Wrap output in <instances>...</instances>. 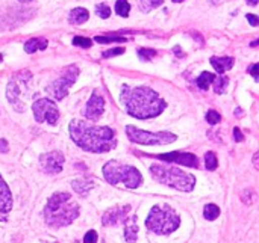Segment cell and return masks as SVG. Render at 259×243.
Returning <instances> with one entry per match:
<instances>
[{"label":"cell","mask_w":259,"mask_h":243,"mask_svg":"<svg viewBox=\"0 0 259 243\" xmlns=\"http://www.w3.org/2000/svg\"><path fill=\"white\" fill-rule=\"evenodd\" d=\"M121 103L129 115L138 119H149L161 115L167 107L165 100L149 86H127L121 89Z\"/></svg>","instance_id":"cell-1"},{"label":"cell","mask_w":259,"mask_h":243,"mask_svg":"<svg viewBox=\"0 0 259 243\" xmlns=\"http://www.w3.org/2000/svg\"><path fill=\"white\" fill-rule=\"evenodd\" d=\"M70 136L77 147L90 153H108L117 145V136L111 127L93 126L80 119L70 123Z\"/></svg>","instance_id":"cell-2"},{"label":"cell","mask_w":259,"mask_h":243,"mask_svg":"<svg viewBox=\"0 0 259 243\" xmlns=\"http://www.w3.org/2000/svg\"><path fill=\"white\" fill-rule=\"evenodd\" d=\"M80 213L79 206L73 201L70 194L58 192L49 198L44 209L46 224L52 228H62L70 225L74 219H77Z\"/></svg>","instance_id":"cell-3"},{"label":"cell","mask_w":259,"mask_h":243,"mask_svg":"<svg viewBox=\"0 0 259 243\" xmlns=\"http://www.w3.org/2000/svg\"><path fill=\"white\" fill-rule=\"evenodd\" d=\"M150 174L155 181L170 186L181 192H191L196 186V177L187 171H182L176 166H167L155 163L150 166Z\"/></svg>","instance_id":"cell-4"},{"label":"cell","mask_w":259,"mask_h":243,"mask_svg":"<svg viewBox=\"0 0 259 243\" xmlns=\"http://www.w3.org/2000/svg\"><path fill=\"white\" fill-rule=\"evenodd\" d=\"M179 225H181V218L178 212L168 204L155 206L146 219V227L152 233L161 234V236L171 234L173 231L179 228Z\"/></svg>","instance_id":"cell-5"},{"label":"cell","mask_w":259,"mask_h":243,"mask_svg":"<svg viewBox=\"0 0 259 243\" xmlns=\"http://www.w3.org/2000/svg\"><path fill=\"white\" fill-rule=\"evenodd\" d=\"M103 177L109 185H123L127 189H137L143 183V175L137 168L117 160H111L103 166Z\"/></svg>","instance_id":"cell-6"},{"label":"cell","mask_w":259,"mask_h":243,"mask_svg":"<svg viewBox=\"0 0 259 243\" xmlns=\"http://www.w3.org/2000/svg\"><path fill=\"white\" fill-rule=\"evenodd\" d=\"M126 135L132 142L140 144V145H167L178 139V136L170 132L150 133V132L137 129L134 126H126Z\"/></svg>","instance_id":"cell-7"},{"label":"cell","mask_w":259,"mask_h":243,"mask_svg":"<svg viewBox=\"0 0 259 243\" xmlns=\"http://www.w3.org/2000/svg\"><path fill=\"white\" fill-rule=\"evenodd\" d=\"M79 74V68L76 65H68L61 76L53 80L49 86H47V92L50 97H53L55 100H64L68 94L70 86L76 82Z\"/></svg>","instance_id":"cell-8"},{"label":"cell","mask_w":259,"mask_h":243,"mask_svg":"<svg viewBox=\"0 0 259 243\" xmlns=\"http://www.w3.org/2000/svg\"><path fill=\"white\" fill-rule=\"evenodd\" d=\"M30 80V73H18L15 74L8 88H6V97H8V101L14 106L15 110L18 112H23L24 110V103H23V86L27 85V82Z\"/></svg>","instance_id":"cell-9"},{"label":"cell","mask_w":259,"mask_h":243,"mask_svg":"<svg viewBox=\"0 0 259 243\" xmlns=\"http://www.w3.org/2000/svg\"><path fill=\"white\" fill-rule=\"evenodd\" d=\"M33 116L38 123H49L55 126L59 119V110L53 100L50 98H39L32 104Z\"/></svg>","instance_id":"cell-10"},{"label":"cell","mask_w":259,"mask_h":243,"mask_svg":"<svg viewBox=\"0 0 259 243\" xmlns=\"http://www.w3.org/2000/svg\"><path fill=\"white\" fill-rule=\"evenodd\" d=\"M64 154L61 151H50L39 157V166L44 174H59L64 168Z\"/></svg>","instance_id":"cell-11"},{"label":"cell","mask_w":259,"mask_h":243,"mask_svg":"<svg viewBox=\"0 0 259 243\" xmlns=\"http://www.w3.org/2000/svg\"><path fill=\"white\" fill-rule=\"evenodd\" d=\"M103 109H105V98L97 92L94 91L87 103V107H85V116L91 121H99L102 113H103Z\"/></svg>","instance_id":"cell-12"},{"label":"cell","mask_w":259,"mask_h":243,"mask_svg":"<svg viewBox=\"0 0 259 243\" xmlns=\"http://www.w3.org/2000/svg\"><path fill=\"white\" fill-rule=\"evenodd\" d=\"M131 212V206H120V207H112L109 209L103 216H102V224L105 227L117 225L120 222H124L127 219V213Z\"/></svg>","instance_id":"cell-13"},{"label":"cell","mask_w":259,"mask_h":243,"mask_svg":"<svg viewBox=\"0 0 259 243\" xmlns=\"http://www.w3.org/2000/svg\"><path fill=\"white\" fill-rule=\"evenodd\" d=\"M158 159L161 160H165V162H175V163H181V165H185V166H190V168H199V159L191 154V153H168V154H161V156H156Z\"/></svg>","instance_id":"cell-14"},{"label":"cell","mask_w":259,"mask_h":243,"mask_svg":"<svg viewBox=\"0 0 259 243\" xmlns=\"http://www.w3.org/2000/svg\"><path fill=\"white\" fill-rule=\"evenodd\" d=\"M12 209V197L8 185L0 175V221H6L8 215Z\"/></svg>","instance_id":"cell-15"},{"label":"cell","mask_w":259,"mask_h":243,"mask_svg":"<svg viewBox=\"0 0 259 243\" xmlns=\"http://www.w3.org/2000/svg\"><path fill=\"white\" fill-rule=\"evenodd\" d=\"M124 239L127 243H135L138 239V224L135 216L124 221Z\"/></svg>","instance_id":"cell-16"},{"label":"cell","mask_w":259,"mask_h":243,"mask_svg":"<svg viewBox=\"0 0 259 243\" xmlns=\"http://www.w3.org/2000/svg\"><path fill=\"white\" fill-rule=\"evenodd\" d=\"M234 62H235V59H234V57H229V56H226V57L212 56V57H211V64H212L214 70H215L220 76H223L228 70H231V68L234 67Z\"/></svg>","instance_id":"cell-17"},{"label":"cell","mask_w":259,"mask_h":243,"mask_svg":"<svg viewBox=\"0 0 259 243\" xmlns=\"http://www.w3.org/2000/svg\"><path fill=\"white\" fill-rule=\"evenodd\" d=\"M88 18H90V12L85 8H74V9H71V12L68 15L70 24H77V26L87 23Z\"/></svg>","instance_id":"cell-18"},{"label":"cell","mask_w":259,"mask_h":243,"mask_svg":"<svg viewBox=\"0 0 259 243\" xmlns=\"http://www.w3.org/2000/svg\"><path fill=\"white\" fill-rule=\"evenodd\" d=\"M46 47H47L46 38H30L24 44V51L26 53H35L38 50H46Z\"/></svg>","instance_id":"cell-19"},{"label":"cell","mask_w":259,"mask_h":243,"mask_svg":"<svg viewBox=\"0 0 259 243\" xmlns=\"http://www.w3.org/2000/svg\"><path fill=\"white\" fill-rule=\"evenodd\" d=\"M93 188H94V183L88 181V180H76V181H73V189L82 197H85Z\"/></svg>","instance_id":"cell-20"},{"label":"cell","mask_w":259,"mask_h":243,"mask_svg":"<svg viewBox=\"0 0 259 243\" xmlns=\"http://www.w3.org/2000/svg\"><path fill=\"white\" fill-rule=\"evenodd\" d=\"M214 79H215V74H212V73H209V71H203V73L199 76V79H197V86H199L200 89L206 91V89L211 86V83L214 82Z\"/></svg>","instance_id":"cell-21"},{"label":"cell","mask_w":259,"mask_h":243,"mask_svg":"<svg viewBox=\"0 0 259 243\" xmlns=\"http://www.w3.org/2000/svg\"><path fill=\"white\" fill-rule=\"evenodd\" d=\"M203 216H205V219H208V221L217 219V218L220 216V209H219V206H215V204H206V206H205V210H203Z\"/></svg>","instance_id":"cell-22"},{"label":"cell","mask_w":259,"mask_h":243,"mask_svg":"<svg viewBox=\"0 0 259 243\" xmlns=\"http://www.w3.org/2000/svg\"><path fill=\"white\" fill-rule=\"evenodd\" d=\"M212 83H214V91H215V94H223V92L226 91V86H228L229 80H228L226 76H219V77L214 79Z\"/></svg>","instance_id":"cell-23"},{"label":"cell","mask_w":259,"mask_h":243,"mask_svg":"<svg viewBox=\"0 0 259 243\" xmlns=\"http://www.w3.org/2000/svg\"><path fill=\"white\" fill-rule=\"evenodd\" d=\"M115 12L120 17H127L131 12V3L127 0H117L115 2Z\"/></svg>","instance_id":"cell-24"},{"label":"cell","mask_w":259,"mask_h":243,"mask_svg":"<svg viewBox=\"0 0 259 243\" xmlns=\"http://www.w3.org/2000/svg\"><path fill=\"white\" fill-rule=\"evenodd\" d=\"M164 3V0H140V9L143 12H150L152 9L161 6Z\"/></svg>","instance_id":"cell-25"},{"label":"cell","mask_w":259,"mask_h":243,"mask_svg":"<svg viewBox=\"0 0 259 243\" xmlns=\"http://www.w3.org/2000/svg\"><path fill=\"white\" fill-rule=\"evenodd\" d=\"M205 165H206V169H208V171H215V169H217L219 160H217L215 153L209 151V153L205 154Z\"/></svg>","instance_id":"cell-26"},{"label":"cell","mask_w":259,"mask_h":243,"mask_svg":"<svg viewBox=\"0 0 259 243\" xmlns=\"http://www.w3.org/2000/svg\"><path fill=\"white\" fill-rule=\"evenodd\" d=\"M127 38L123 36H96V42L100 44H109V42H124Z\"/></svg>","instance_id":"cell-27"},{"label":"cell","mask_w":259,"mask_h":243,"mask_svg":"<svg viewBox=\"0 0 259 243\" xmlns=\"http://www.w3.org/2000/svg\"><path fill=\"white\" fill-rule=\"evenodd\" d=\"M96 14L100 17V18H109L111 15V8L106 5V3H99L96 6Z\"/></svg>","instance_id":"cell-28"},{"label":"cell","mask_w":259,"mask_h":243,"mask_svg":"<svg viewBox=\"0 0 259 243\" xmlns=\"http://www.w3.org/2000/svg\"><path fill=\"white\" fill-rule=\"evenodd\" d=\"M73 44L77 45V47H82V48H90L93 41L90 38H85V36H74L73 38Z\"/></svg>","instance_id":"cell-29"},{"label":"cell","mask_w":259,"mask_h":243,"mask_svg":"<svg viewBox=\"0 0 259 243\" xmlns=\"http://www.w3.org/2000/svg\"><path fill=\"white\" fill-rule=\"evenodd\" d=\"M155 54H156V51L152 50V48H140V50H138V56H140V59H141L143 62L150 60Z\"/></svg>","instance_id":"cell-30"},{"label":"cell","mask_w":259,"mask_h":243,"mask_svg":"<svg viewBox=\"0 0 259 243\" xmlns=\"http://www.w3.org/2000/svg\"><path fill=\"white\" fill-rule=\"evenodd\" d=\"M206 121H208L211 126L219 124V123L222 121V115H220L217 110H209V112L206 113Z\"/></svg>","instance_id":"cell-31"},{"label":"cell","mask_w":259,"mask_h":243,"mask_svg":"<svg viewBox=\"0 0 259 243\" xmlns=\"http://www.w3.org/2000/svg\"><path fill=\"white\" fill-rule=\"evenodd\" d=\"M241 200H243L244 204L250 206V204L253 203V200H255V192H253V191H244V192L241 194Z\"/></svg>","instance_id":"cell-32"},{"label":"cell","mask_w":259,"mask_h":243,"mask_svg":"<svg viewBox=\"0 0 259 243\" xmlns=\"http://www.w3.org/2000/svg\"><path fill=\"white\" fill-rule=\"evenodd\" d=\"M124 51V48L121 47H117V48H109L108 51H103V57H111V56H117V54H121Z\"/></svg>","instance_id":"cell-33"},{"label":"cell","mask_w":259,"mask_h":243,"mask_svg":"<svg viewBox=\"0 0 259 243\" xmlns=\"http://www.w3.org/2000/svg\"><path fill=\"white\" fill-rule=\"evenodd\" d=\"M83 243H97V233L94 230L88 231L83 237Z\"/></svg>","instance_id":"cell-34"},{"label":"cell","mask_w":259,"mask_h":243,"mask_svg":"<svg viewBox=\"0 0 259 243\" xmlns=\"http://www.w3.org/2000/svg\"><path fill=\"white\" fill-rule=\"evenodd\" d=\"M234 139L237 142H243L244 141V136H243V133H241L240 129H234Z\"/></svg>","instance_id":"cell-35"},{"label":"cell","mask_w":259,"mask_h":243,"mask_svg":"<svg viewBox=\"0 0 259 243\" xmlns=\"http://www.w3.org/2000/svg\"><path fill=\"white\" fill-rule=\"evenodd\" d=\"M246 17H247V20H249L250 26H258L259 20H258V17H256V15H253V14H247Z\"/></svg>","instance_id":"cell-36"},{"label":"cell","mask_w":259,"mask_h":243,"mask_svg":"<svg viewBox=\"0 0 259 243\" xmlns=\"http://www.w3.org/2000/svg\"><path fill=\"white\" fill-rule=\"evenodd\" d=\"M258 67H259L258 64H253V65H252V67L249 68L250 74H252V76H253V77H255L256 80H258Z\"/></svg>","instance_id":"cell-37"},{"label":"cell","mask_w":259,"mask_h":243,"mask_svg":"<svg viewBox=\"0 0 259 243\" xmlns=\"http://www.w3.org/2000/svg\"><path fill=\"white\" fill-rule=\"evenodd\" d=\"M8 151V141L0 139V153H6Z\"/></svg>","instance_id":"cell-38"},{"label":"cell","mask_w":259,"mask_h":243,"mask_svg":"<svg viewBox=\"0 0 259 243\" xmlns=\"http://www.w3.org/2000/svg\"><path fill=\"white\" fill-rule=\"evenodd\" d=\"M258 159H259V153H256V154L253 156V163H255V168H256V169H258V168H259Z\"/></svg>","instance_id":"cell-39"},{"label":"cell","mask_w":259,"mask_h":243,"mask_svg":"<svg viewBox=\"0 0 259 243\" xmlns=\"http://www.w3.org/2000/svg\"><path fill=\"white\" fill-rule=\"evenodd\" d=\"M247 3H249V5H252V6H255V5L258 3V0H247Z\"/></svg>","instance_id":"cell-40"},{"label":"cell","mask_w":259,"mask_h":243,"mask_svg":"<svg viewBox=\"0 0 259 243\" xmlns=\"http://www.w3.org/2000/svg\"><path fill=\"white\" fill-rule=\"evenodd\" d=\"M173 2H175V3H182L184 0H173Z\"/></svg>","instance_id":"cell-41"},{"label":"cell","mask_w":259,"mask_h":243,"mask_svg":"<svg viewBox=\"0 0 259 243\" xmlns=\"http://www.w3.org/2000/svg\"><path fill=\"white\" fill-rule=\"evenodd\" d=\"M18 2H23V3H26V2H32V0H18Z\"/></svg>","instance_id":"cell-42"},{"label":"cell","mask_w":259,"mask_h":243,"mask_svg":"<svg viewBox=\"0 0 259 243\" xmlns=\"http://www.w3.org/2000/svg\"><path fill=\"white\" fill-rule=\"evenodd\" d=\"M0 62H2V54H0Z\"/></svg>","instance_id":"cell-43"}]
</instances>
